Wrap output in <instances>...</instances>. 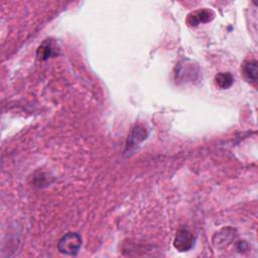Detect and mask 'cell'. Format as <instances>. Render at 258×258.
<instances>
[{
    "label": "cell",
    "mask_w": 258,
    "mask_h": 258,
    "mask_svg": "<svg viewBox=\"0 0 258 258\" xmlns=\"http://www.w3.org/2000/svg\"><path fill=\"white\" fill-rule=\"evenodd\" d=\"M82 246V238L78 233L70 232L64 234L57 242V250L64 255L76 256Z\"/></svg>",
    "instance_id": "obj_1"
},
{
    "label": "cell",
    "mask_w": 258,
    "mask_h": 258,
    "mask_svg": "<svg viewBox=\"0 0 258 258\" xmlns=\"http://www.w3.org/2000/svg\"><path fill=\"white\" fill-rule=\"evenodd\" d=\"M195 236L187 229H180L176 232L173 239V247L179 252H186L195 245Z\"/></svg>",
    "instance_id": "obj_2"
},
{
    "label": "cell",
    "mask_w": 258,
    "mask_h": 258,
    "mask_svg": "<svg viewBox=\"0 0 258 258\" xmlns=\"http://www.w3.org/2000/svg\"><path fill=\"white\" fill-rule=\"evenodd\" d=\"M148 135V132L145 127L141 125H136L128 135L127 141H126V151H130L135 146H137L140 142L146 139Z\"/></svg>",
    "instance_id": "obj_3"
},
{
    "label": "cell",
    "mask_w": 258,
    "mask_h": 258,
    "mask_svg": "<svg viewBox=\"0 0 258 258\" xmlns=\"http://www.w3.org/2000/svg\"><path fill=\"white\" fill-rule=\"evenodd\" d=\"M214 18V13L208 9L197 10L190 14L186 19V22L190 26H197L201 23H207Z\"/></svg>",
    "instance_id": "obj_4"
},
{
    "label": "cell",
    "mask_w": 258,
    "mask_h": 258,
    "mask_svg": "<svg viewBox=\"0 0 258 258\" xmlns=\"http://www.w3.org/2000/svg\"><path fill=\"white\" fill-rule=\"evenodd\" d=\"M242 74L248 83L255 84L258 79V68L255 59L244 62L242 67Z\"/></svg>",
    "instance_id": "obj_5"
},
{
    "label": "cell",
    "mask_w": 258,
    "mask_h": 258,
    "mask_svg": "<svg viewBox=\"0 0 258 258\" xmlns=\"http://www.w3.org/2000/svg\"><path fill=\"white\" fill-rule=\"evenodd\" d=\"M55 54L56 50L50 39H45L36 50V55L40 60H46Z\"/></svg>",
    "instance_id": "obj_6"
},
{
    "label": "cell",
    "mask_w": 258,
    "mask_h": 258,
    "mask_svg": "<svg viewBox=\"0 0 258 258\" xmlns=\"http://www.w3.org/2000/svg\"><path fill=\"white\" fill-rule=\"evenodd\" d=\"M216 85L221 89H229L234 83V77L231 73H219L215 76Z\"/></svg>",
    "instance_id": "obj_7"
}]
</instances>
